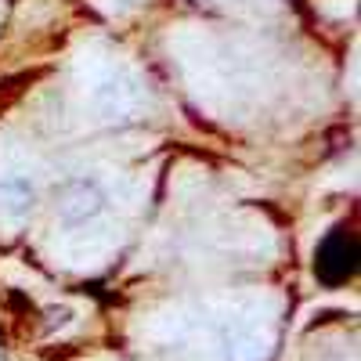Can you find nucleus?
<instances>
[{
  "label": "nucleus",
  "instance_id": "obj_1",
  "mask_svg": "<svg viewBox=\"0 0 361 361\" xmlns=\"http://www.w3.org/2000/svg\"><path fill=\"white\" fill-rule=\"evenodd\" d=\"M357 271V243L354 235L336 228L329 231L322 243H318V253H314V275L322 286H340L347 282Z\"/></svg>",
  "mask_w": 361,
  "mask_h": 361
},
{
  "label": "nucleus",
  "instance_id": "obj_2",
  "mask_svg": "<svg viewBox=\"0 0 361 361\" xmlns=\"http://www.w3.org/2000/svg\"><path fill=\"white\" fill-rule=\"evenodd\" d=\"M102 202L105 195L94 180H73V185H66L62 199H58V209H62L66 221H87L102 209Z\"/></svg>",
  "mask_w": 361,
  "mask_h": 361
},
{
  "label": "nucleus",
  "instance_id": "obj_3",
  "mask_svg": "<svg viewBox=\"0 0 361 361\" xmlns=\"http://www.w3.org/2000/svg\"><path fill=\"white\" fill-rule=\"evenodd\" d=\"M0 202L8 209H25L33 202V185H29L25 177H4L0 180Z\"/></svg>",
  "mask_w": 361,
  "mask_h": 361
}]
</instances>
